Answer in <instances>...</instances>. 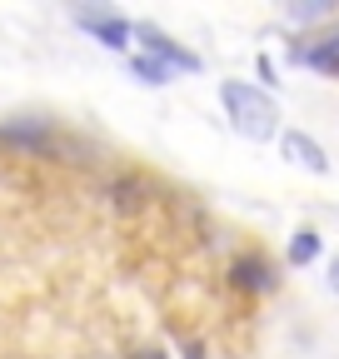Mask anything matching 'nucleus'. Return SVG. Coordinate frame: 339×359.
<instances>
[{
  "label": "nucleus",
  "instance_id": "obj_1",
  "mask_svg": "<svg viewBox=\"0 0 339 359\" xmlns=\"http://www.w3.org/2000/svg\"><path fill=\"white\" fill-rule=\"evenodd\" d=\"M220 100H225V110H230V120H235L240 135H249V140H270V135H275L279 105H275L270 90L249 85V80H225L220 85Z\"/></svg>",
  "mask_w": 339,
  "mask_h": 359
},
{
  "label": "nucleus",
  "instance_id": "obj_2",
  "mask_svg": "<svg viewBox=\"0 0 339 359\" xmlns=\"http://www.w3.org/2000/svg\"><path fill=\"white\" fill-rule=\"evenodd\" d=\"M135 40L150 50V60H160L165 70H185V75H195V70H200V55H195V50H185L180 40H170L160 25H135Z\"/></svg>",
  "mask_w": 339,
  "mask_h": 359
},
{
  "label": "nucleus",
  "instance_id": "obj_3",
  "mask_svg": "<svg viewBox=\"0 0 339 359\" xmlns=\"http://www.w3.org/2000/svg\"><path fill=\"white\" fill-rule=\"evenodd\" d=\"M75 20H80L85 30H90L100 45H110V50H125V45L135 40V25H130V20L115 15V11H100V6H95V11H80Z\"/></svg>",
  "mask_w": 339,
  "mask_h": 359
},
{
  "label": "nucleus",
  "instance_id": "obj_4",
  "mask_svg": "<svg viewBox=\"0 0 339 359\" xmlns=\"http://www.w3.org/2000/svg\"><path fill=\"white\" fill-rule=\"evenodd\" d=\"M279 150H284V160H294V165L310 170V175H329V155L319 150V140L305 135V130H284L279 135Z\"/></svg>",
  "mask_w": 339,
  "mask_h": 359
},
{
  "label": "nucleus",
  "instance_id": "obj_5",
  "mask_svg": "<svg viewBox=\"0 0 339 359\" xmlns=\"http://www.w3.org/2000/svg\"><path fill=\"white\" fill-rule=\"evenodd\" d=\"M230 285L235 290H270V264L260 255H240L230 264Z\"/></svg>",
  "mask_w": 339,
  "mask_h": 359
},
{
  "label": "nucleus",
  "instance_id": "obj_6",
  "mask_svg": "<svg viewBox=\"0 0 339 359\" xmlns=\"http://www.w3.org/2000/svg\"><path fill=\"white\" fill-rule=\"evenodd\" d=\"M300 60L310 70H319V75H339V30L324 35L319 45H310V50H300Z\"/></svg>",
  "mask_w": 339,
  "mask_h": 359
},
{
  "label": "nucleus",
  "instance_id": "obj_7",
  "mask_svg": "<svg viewBox=\"0 0 339 359\" xmlns=\"http://www.w3.org/2000/svg\"><path fill=\"white\" fill-rule=\"evenodd\" d=\"M314 259H319V235H314V230H300V235H294V245H289V264L305 269V264H314Z\"/></svg>",
  "mask_w": 339,
  "mask_h": 359
},
{
  "label": "nucleus",
  "instance_id": "obj_8",
  "mask_svg": "<svg viewBox=\"0 0 339 359\" xmlns=\"http://www.w3.org/2000/svg\"><path fill=\"white\" fill-rule=\"evenodd\" d=\"M130 75H140L145 85H165V80H170V70H165L160 60H150V55H135V60H130Z\"/></svg>",
  "mask_w": 339,
  "mask_h": 359
},
{
  "label": "nucleus",
  "instance_id": "obj_9",
  "mask_svg": "<svg viewBox=\"0 0 339 359\" xmlns=\"http://www.w3.org/2000/svg\"><path fill=\"white\" fill-rule=\"evenodd\" d=\"M319 15H334L329 0H314V6H289V20H319Z\"/></svg>",
  "mask_w": 339,
  "mask_h": 359
},
{
  "label": "nucleus",
  "instance_id": "obj_10",
  "mask_svg": "<svg viewBox=\"0 0 339 359\" xmlns=\"http://www.w3.org/2000/svg\"><path fill=\"white\" fill-rule=\"evenodd\" d=\"M329 285L339 290V255H334V264H329Z\"/></svg>",
  "mask_w": 339,
  "mask_h": 359
},
{
  "label": "nucleus",
  "instance_id": "obj_11",
  "mask_svg": "<svg viewBox=\"0 0 339 359\" xmlns=\"http://www.w3.org/2000/svg\"><path fill=\"white\" fill-rule=\"evenodd\" d=\"M135 359H160V354H135Z\"/></svg>",
  "mask_w": 339,
  "mask_h": 359
}]
</instances>
